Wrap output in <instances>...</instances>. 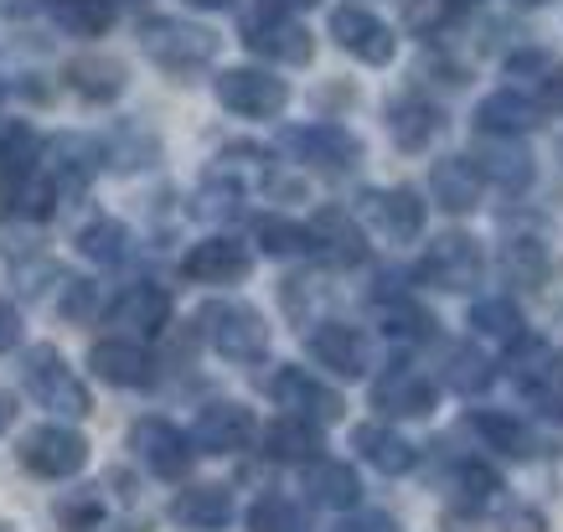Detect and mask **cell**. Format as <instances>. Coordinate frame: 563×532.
<instances>
[{
    "label": "cell",
    "mask_w": 563,
    "mask_h": 532,
    "mask_svg": "<svg viewBox=\"0 0 563 532\" xmlns=\"http://www.w3.org/2000/svg\"><path fill=\"white\" fill-rule=\"evenodd\" d=\"M68 290H63V315L68 321H84L88 306H93V285H84V279H63Z\"/></svg>",
    "instance_id": "44"
},
{
    "label": "cell",
    "mask_w": 563,
    "mask_h": 532,
    "mask_svg": "<svg viewBox=\"0 0 563 532\" xmlns=\"http://www.w3.org/2000/svg\"><path fill=\"white\" fill-rule=\"evenodd\" d=\"M501 532H548V517L538 507H507L501 512Z\"/></svg>",
    "instance_id": "43"
},
{
    "label": "cell",
    "mask_w": 563,
    "mask_h": 532,
    "mask_svg": "<svg viewBox=\"0 0 563 532\" xmlns=\"http://www.w3.org/2000/svg\"><path fill=\"white\" fill-rule=\"evenodd\" d=\"M331 36H336L357 63H367V68H388L393 52H398L393 26L383 16H373V11H362V5H336V11H331Z\"/></svg>",
    "instance_id": "11"
},
{
    "label": "cell",
    "mask_w": 563,
    "mask_h": 532,
    "mask_svg": "<svg viewBox=\"0 0 563 532\" xmlns=\"http://www.w3.org/2000/svg\"><path fill=\"white\" fill-rule=\"evenodd\" d=\"M254 233H258V248H264V254H274V258L306 254V228H300V223H285V218H258Z\"/></svg>",
    "instance_id": "40"
},
{
    "label": "cell",
    "mask_w": 563,
    "mask_h": 532,
    "mask_svg": "<svg viewBox=\"0 0 563 532\" xmlns=\"http://www.w3.org/2000/svg\"><path fill=\"white\" fill-rule=\"evenodd\" d=\"M269 394L279 409H290V419H306V424H331V419H342V394L325 388L321 378L300 373V367H279L269 378Z\"/></svg>",
    "instance_id": "12"
},
{
    "label": "cell",
    "mask_w": 563,
    "mask_h": 532,
    "mask_svg": "<svg viewBox=\"0 0 563 532\" xmlns=\"http://www.w3.org/2000/svg\"><path fill=\"white\" fill-rule=\"evenodd\" d=\"M172 517L187 528H228L233 522V491L228 486H187V491H176Z\"/></svg>",
    "instance_id": "27"
},
{
    "label": "cell",
    "mask_w": 563,
    "mask_h": 532,
    "mask_svg": "<svg viewBox=\"0 0 563 532\" xmlns=\"http://www.w3.org/2000/svg\"><path fill=\"white\" fill-rule=\"evenodd\" d=\"M258 5H264V16H295V11H310L321 0H258Z\"/></svg>",
    "instance_id": "48"
},
{
    "label": "cell",
    "mask_w": 563,
    "mask_h": 532,
    "mask_svg": "<svg viewBox=\"0 0 563 532\" xmlns=\"http://www.w3.org/2000/svg\"><path fill=\"white\" fill-rule=\"evenodd\" d=\"M47 16L68 36H103L114 26V5L109 0H47Z\"/></svg>",
    "instance_id": "31"
},
{
    "label": "cell",
    "mask_w": 563,
    "mask_h": 532,
    "mask_svg": "<svg viewBox=\"0 0 563 532\" xmlns=\"http://www.w3.org/2000/svg\"><path fill=\"white\" fill-rule=\"evenodd\" d=\"M197 331L207 336V346L228 362H258L269 352V326L254 306L243 300H207L197 310Z\"/></svg>",
    "instance_id": "2"
},
{
    "label": "cell",
    "mask_w": 563,
    "mask_h": 532,
    "mask_svg": "<svg viewBox=\"0 0 563 532\" xmlns=\"http://www.w3.org/2000/svg\"><path fill=\"white\" fill-rule=\"evenodd\" d=\"M321 450H325L321 434L306 419H279V424L264 430V455L279 465H310V461H321Z\"/></svg>",
    "instance_id": "28"
},
{
    "label": "cell",
    "mask_w": 563,
    "mask_h": 532,
    "mask_svg": "<svg viewBox=\"0 0 563 532\" xmlns=\"http://www.w3.org/2000/svg\"><path fill=\"white\" fill-rule=\"evenodd\" d=\"M68 84L84 93V99L93 103H109L124 93V63L120 57H103V52H93V57H78V63H68Z\"/></svg>",
    "instance_id": "30"
},
{
    "label": "cell",
    "mask_w": 563,
    "mask_h": 532,
    "mask_svg": "<svg viewBox=\"0 0 563 532\" xmlns=\"http://www.w3.org/2000/svg\"><path fill=\"white\" fill-rule=\"evenodd\" d=\"M306 248L316 258H325L331 269H357V264H367V233H362V223L352 212H342V207H321V212L310 218Z\"/></svg>",
    "instance_id": "9"
},
{
    "label": "cell",
    "mask_w": 563,
    "mask_h": 532,
    "mask_svg": "<svg viewBox=\"0 0 563 532\" xmlns=\"http://www.w3.org/2000/svg\"><path fill=\"white\" fill-rule=\"evenodd\" d=\"M461 16H465V0H409L404 26H409L419 42H440V36H450V26Z\"/></svg>",
    "instance_id": "35"
},
{
    "label": "cell",
    "mask_w": 563,
    "mask_h": 532,
    "mask_svg": "<svg viewBox=\"0 0 563 532\" xmlns=\"http://www.w3.org/2000/svg\"><path fill=\"white\" fill-rule=\"evenodd\" d=\"M21 383H26V394L52 413H68V419L93 413V394H88L84 378L63 362V352H52V346H32V352L21 357Z\"/></svg>",
    "instance_id": "3"
},
{
    "label": "cell",
    "mask_w": 563,
    "mask_h": 532,
    "mask_svg": "<svg viewBox=\"0 0 563 532\" xmlns=\"http://www.w3.org/2000/svg\"><path fill=\"white\" fill-rule=\"evenodd\" d=\"M306 522H300V507H295L290 497H258L254 507H249V532H300Z\"/></svg>",
    "instance_id": "39"
},
{
    "label": "cell",
    "mask_w": 563,
    "mask_h": 532,
    "mask_svg": "<svg viewBox=\"0 0 563 532\" xmlns=\"http://www.w3.org/2000/svg\"><path fill=\"white\" fill-rule=\"evenodd\" d=\"M512 5H522V11H532V5H548V0H512Z\"/></svg>",
    "instance_id": "51"
},
{
    "label": "cell",
    "mask_w": 563,
    "mask_h": 532,
    "mask_svg": "<svg viewBox=\"0 0 563 532\" xmlns=\"http://www.w3.org/2000/svg\"><path fill=\"white\" fill-rule=\"evenodd\" d=\"M373 403L388 419H429L434 403H440V388H434L429 373H419L409 362H393V367H383V378L373 383Z\"/></svg>",
    "instance_id": "10"
},
{
    "label": "cell",
    "mask_w": 563,
    "mask_h": 532,
    "mask_svg": "<svg viewBox=\"0 0 563 532\" xmlns=\"http://www.w3.org/2000/svg\"><path fill=\"white\" fill-rule=\"evenodd\" d=\"M310 357L321 362L325 373H336V378H362L367 373V336L357 326H342V321H321V326L310 331Z\"/></svg>",
    "instance_id": "16"
},
{
    "label": "cell",
    "mask_w": 563,
    "mask_h": 532,
    "mask_svg": "<svg viewBox=\"0 0 563 532\" xmlns=\"http://www.w3.org/2000/svg\"><path fill=\"white\" fill-rule=\"evenodd\" d=\"M0 202L11 207L26 223H47L52 207H57V181H52L42 166H26V171H5L0 176Z\"/></svg>",
    "instance_id": "20"
},
{
    "label": "cell",
    "mask_w": 563,
    "mask_h": 532,
    "mask_svg": "<svg viewBox=\"0 0 563 532\" xmlns=\"http://www.w3.org/2000/svg\"><path fill=\"white\" fill-rule=\"evenodd\" d=\"M114 326L135 331V336H161V331L172 326V290L166 285H155V279H140L130 290L114 300Z\"/></svg>",
    "instance_id": "18"
},
{
    "label": "cell",
    "mask_w": 563,
    "mask_h": 532,
    "mask_svg": "<svg viewBox=\"0 0 563 532\" xmlns=\"http://www.w3.org/2000/svg\"><path fill=\"white\" fill-rule=\"evenodd\" d=\"M78 254H88L93 264H120L130 254V228L114 223V218H93V223L78 233Z\"/></svg>",
    "instance_id": "36"
},
{
    "label": "cell",
    "mask_w": 563,
    "mask_h": 532,
    "mask_svg": "<svg viewBox=\"0 0 563 532\" xmlns=\"http://www.w3.org/2000/svg\"><path fill=\"white\" fill-rule=\"evenodd\" d=\"M471 166L481 171V181H492V187H501V191H522L532 181L528 145H517V140H507V135L481 140V151L471 155Z\"/></svg>",
    "instance_id": "19"
},
{
    "label": "cell",
    "mask_w": 563,
    "mask_h": 532,
    "mask_svg": "<svg viewBox=\"0 0 563 532\" xmlns=\"http://www.w3.org/2000/svg\"><path fill=\"white\" fill-rule=\"evenodd\" d=\"M21 342V315L11 300H0V352H11Z\"/></svg>",
    "instance_id": "45"
},
{
    "label": "cell",
    "mask_w": 563,
    "mask_h": 532,
    "mask_svg": "<svg viewBox=\"0 0 563 532\" xmlns=\"http://www.w3.org/2000/svg\"><path fill=\"white\" fill-rule=\"evenodd\" d=\"M501 275L522 290H538L548 279V248L538 239H507L501 243Z\"/></svg>",
    "instance_id": "32"
},
{
    "label": "cell",
    "mask_w": 563,
    "mask_h": 532,
    "mask_svg": "<svg viewBox=\"0 0 563 532\" xmlns=\"http://www.w3.org/2000/svg\"><path fill=\"white\" fill-rule=\"evenodd\" d=\"M336 532H393V517H383V512H357V517H346Z\"/></svg>",
    "instance_id": "46"
},
{
    "label": "cell",
    "mask_w": 563,
    "mask_h": 532,
    "mask_svg": "<svg viewBox=\"0 0 563 532\" xmlns=\"http://www.w3.org/2000/svg\"><path fill=\"white\" fill-rule=\"evenodd\" d=\"M444 383H450L455 394H481V388L492 383V357L471 342H455L444 352Z\"/></svg>",
    "instance_id": "34"
},
{
    "label": "cell",
    "mask_w": 563,
    "mask_h": 532,
    "mask_svg": "<svg viewBox=\"0 0 563 532\" xmlns=\"http://www.w3.org/2000/svg\"><path fill=\"white\" fill-rule=\"evenodd\" d=\"M471 326L481 331V336H496V342H522L528 336V326H522V310L507 300V295H486V300H476V310H471Z\"/></svg>",
    "instance_id": "33"
},
{
    "label": "cell",
    "mask_w": 563,
    "mask_h": 532,
    "mask_svg": "<svg viewBox=\"0 0 563 532\" xmlns=\"http://www.w3.org/2000/svg\"><path fill=\"white\" fill-rule=\"evenodd\" d=\"M306 491L310 501H321V507H331V512H352L362 501V481H357V470L342 461H310L306 465Z\"/></svg>",
    "instance_id": "26"
},
{
    "label": "cell",
    "mask_w": 563,
    "mask_h": 532,
    "mask_svg": "<svg viewBox=\"0 0 563 532\" xmlns=\"http://www.w3.org/2000/svg\"><path fill=\"white\" fill-rule=\"evenodd\" d=\"M249 269H254V258H249V248L233 239L191 243V254L181 258V275H187L191 285H239Z\"/></svg>",
    "instance_id": "17"
},
{
    "label": "cell",
    "mask_w": 563,
    "mask_h": 532,
    "mask_svg": "<svg viewBox=\"0 0 563 532\" xmlns=\"http://www.w3.org/2000/svg\"><path fill=\"white\" fill-rule=\"evenodd\" d=\"M455 486H461V501H465V507H486V501L501 491L496 470H492V465H481V461H465L461 470H455Z\"/></svg>",
    "instance_id": "41"
},
{
    "label": "cell",
    "mask_w": 563,
    "mask_h": 532,
    "mask_svg": "<svg viewBox=\"0 0 563 532\" xmlns=\"http://www.w3.org/2000/svg\"><path fill=\"white\" fill-rule=\"evenodd\" d=\"M191 11H228V5H233V0H187Z\"/></svg>",
    "instance_id": "49"
},
{
    "label": "cell",
    "mask_w": 563,
    "mask_h": 532,
    "mask_svg": "<svg viewBox=\"0 0 563 532\" xmlns=\"http://www.w3.org/2000/svg\"><path fill=\"white\" fill-rule=\"evenodd\" d=\"M440 130H444V114L429 99H413L409 93V99H398L388 109V135L398 151H424V145L440 140Z\"/></svg>",
    "instance_id": "25"
},
{
    "label": "cell",
    "mask_w": 563,
    "mask_h": 532,
    "mask_svg": "<svg viewBox=\"0 0 563 532\" xmlns=\"http://www.w3.org/2000/svg\"><path fill=\"white\" fill-rule=\"evenodd\" d=\"M0 103H5V84H0Z\"/></svg>",
    "instance_id": "52"
},
{
    "label": "cell",
    "mask_w": 563,
    "mask_h": 532,
    "mask_svg": "<svg viewBox=\"0 0 563 532\" xmlns=\"http://www.w3.org/2000/svg\"><path fill=\"white\" fill-rule=\"evenodd\" d=\"M532 398L543 403V413H553V419H563V352L553 362H548V373H543V383L532 388Z\"/></svg>",
    "instance_id": "42"
},
{
    "label": "cell",
    "mask_w": 563,
    "mask_h": 532,
    "mask_svg": "<svg viewBox=\"0 0 563 532\" xmlns=\"http://www.w3.org/2000/svg\"><path fill=\"white\" fill-rule=\"evenodd\" d=\"M130 450H135V461L151 470V476H161V481H181L191 470V440L176 424H166V419H135L130 424Z\"/></svg>",
    "instance_id": "6"
},
{
    "label": "cell",
    "mask_w": 563,
    "mask_h": 532,
    "mask_svg": "<svg viewBox=\"0 0 563 532\" xmlns=\"http://www.w3.org/2000/svg\"><path fill=\"white\" fill-rule=\"evenodd\" d=\"M481 269H486V258L471 233H440L419 258V279H429L434 290H471Z\"/></svg>",
    "instance_id": "7"
},
{
    "label": "cell",
    "mask_w": 563,
    "mask_h": 532,
    "mask_svg": "<svg viewBox=\"0 0 563 532\" xmlns=\"http://www.w3.org/2000/svg\"><path fill=\"white\" fill-rule=\"evenodd\" d=\"M258 434L254 413L243 409V403H207L202 413H197V424H191V445L207 450V455H239V450H249V440Z\"/></svg>",
    "instance_id": "15"
},
{
    "label": "cell",
    "mask_w": 563,
    "mask_h": 532,
    "mask_svg": "<svg viewBox=\"0 0 563 532\" xmlns=\"http://www.w3.org/2000/svg\"><path fill=\"white\" fill-rule=\"evenodd\" d=\"M218 103L243 114V120H274V114H285L290 88H285V78H274L264 68H228L218 73Z\"/></svg>",
    "instance_id": "4"
},
{
    "label": "cell",
    "mask_w": 563,
    "mask_h": 532,
    "mask_svg": "<svg viewBox=\"0 0 563 532\" xmlns=\"http://www.w3.org/2000/svg\"><path fill=\"white\" fill-rule=\"evenodd\" d=\"M21 465L42 481H68L88 465V440L78 430H63V424H42L21 440Z\"/></svg>",
    "instance_id": "5"
},
{
    "label": "cell",
    "mask_w": 563,
    "mask_h": 532,
    "mask_svg": "<svg viewBox=\"0 0 563 532\" xmlns=\"http://www.w3.org/2000/svg\"><path fill=\"white\" fill-rule=\"evenodd\" d=\"M11 413H16V409H11V398H5V394H0V434H5V430H11Z\"/></svg>",
    "instance_id": "50"
},
{
    "label": "cell",
    "mask_w": 563,
    "mask_h": 532,
    "mask_svg": "<svg viewBox=\"0 0 563 532\" xmlns=\"http://www.w3.org/2000/svg\"><path fill=\"white\" fill-rule=\"evenodd\" d=\"M42 160V140L32 135V124H0V176L5 171H26Z\"/></svg>",
    "instance_id": "38"
},
{
    "label": "cell",
    "mask_w": 563,
    "mask_h": 532,
    "mask_svg": "<svg viewBox=\"0 0 563 532\" xmlns=\"http://www.w3.org/2000/svg\"><path fill=\"white\" fill-rule=\"evenodd\" d=\"M352 450H357L373 470H383V476H409L413 465H419V450L398 430H388V424H357V430H352Z\"/></svg>",
    "instance_id": "23"
},
{
    "label": "cell",
    "mask_w": 563,
    "mask_h": 532,
    "mask_svg": "<svg viewBox=\"0 0 563 532\" xmlns=\"http://www.w3.org/2000/svg\"><path fill=\"white\" fill-rule=\"evenodd\" d=\"M543 109L563 114V68H553V73L543 78Z\"/></svg>",
    "instance_id": "47"
},
{
    "label": "cell",
    "mask_w": 563,
    "mask_h": 532,
    "mask_svg": "<svg viewBox=\"0 0 563 532\" xmlns=\"http://www.w3.org/2000/svg\"><path fill=\"white\" fill-rule=\"evenodd\" d=\"M471 430H476L492 450L512 455V461H528L532 450H538V440H532L528 424H522V419H512V413H501V409H476V413H471Z\"/></svg>",
    "instance_id": "29"
},
{
    "label": "cell",
    "mask_w": 563,
    "mask_h": 532,
    "mask_svg": "<svg viewBox=\"0 0 563 532\" xmlns=\"http://www.w3.org/2000/svg\"><path fill=\"white\" fill-rule=\"evenodd\" d=\"M481 171L471 166V155H444L429 166V197L444 207V212H471L481 202Z\"/></svg>",
    "instance_id": "22"
},
{
    "label": "cell",
    "mask_w": 563,
    "mask_h": 532,
    "mask_svg": "<svg viewBox=\"0 0 563 532\" xmlns=\"http://www.w3.org/2000/svg\"><path fill=\"white\" fill-rule=\"evenodd\" d=\"M140 52L151 57L161 73H202L218 57V32H207L197 21L151 16L140 26Z\"/></svg>",
    "instance_id": "1"
},
{
    "label": "cell",
    "mask_w": 563,
    "mask_h": 532,
    "mask_svg": "<svg viewBox=\"0 0 563 532\" xmlns=\"http://www.w3.org/2000/svg\"><path fill=\"white\" fill-rule=\"evenodd\" d=\"M88 367H93V378L114 383V388H145V383L155 378L151 357H145L135 342H124V336H114V342H93Z\"/></svg>",
    "instance_id": "24"
},
{
    "label": "cell",
    "mask_w": 563,
    "mask_h": 532,
    "mask_svg": "<svg viewBox=\"0 0 563 532\" xmlns=\"http://www.w3.org/2000/svg\"><path fill=\"white\" fill-rule=\"evenodd\" d=\"M383 331L398 336V342H429L434 336V315L424 306L404 300V295H393L388 306H383Z\"/></svg>",
    "instance_id": "37"
},
{
    "label": "cell",
    "mask_w": 563,
    "mask_h": 532,
    "mask_svg": "<svg viewBox=\"0 0 563 532\" xmlns=\"http://www.w3.org/2000/svg\"><path fill=\"white\" fill-rule=\"evenodd\" d=\"M285 151L300 160V166H316V171H352L362 160V140L342 124H300V130H285Z\"/></svg>",
    "instance_id": "8"
},
{
    "label": "cell",
    "mask_w": 563,
    "mask_h": 532,
    "mask_svg": "<svg viewBox=\"0 0 563 532\" xmlns=\"http://www.w3.org/2000/svg\"><path fill=\"white\" fill-rule=\"evenodd\" d=\"M538 103L528 99V93H517V88H496V93H486V99L476 103V130L481 135H528L532 124H538Z\"/></svg>",
    "instance_id": "21"
},
{
    "label": "cell",
    "mask_w": 563,
    "mask_h": 532,
    "mask_svg": "<svg viewBox=\"0 0 563 532\" xmlns=\"http://www.w3.org/2000/svg\"><path fill=\"white\" fill-rule=\"evenodd\" d=\"M243 47L254 57H274V63H290V68H306L316 57V42L295 16H254L243 26Z\"/></svg>",
    "instance_id": "14"
},
{
    "label": "cell",
    "mask_w": 563,
    "mask_h": 532,
    "mask_svg": "<svg viewBox=\"0 0 563 532\" xmlns=\"http://www.w3.org/2000/svg\"><path fill=\"white\" fill-rule=\"evenodd\" d=\"M362 218L393 243H413L424 233V197L413 187H388V191H362Z\"/></svg>",
    "instance_id": "13"
}]
</instances>
